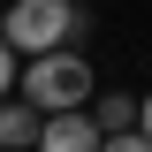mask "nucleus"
Here are the masks:
<instances>
[{
	"mask_svg": "<svg viewBox=\"0 0 152 152\" xmlns=\"http://www.w3.org/2000/svg\"><path fill=\"white\" fill-rule=\"evenodd\" d=\"M91 31V15L76 8V0H8L0 8V38H8V53L38 61V53H76Z\"/></svg>",
	"mask_w": 152,
	"mask_h": 152,
	"instance_id": "obj_1",
	"label": "nucleus"
},
{
	"mask_svg": "<svg viewBox=\"0 0 152 152\" xmlns=\"http://www.w3.org/2000/svg\"><path fill=\"white\" fill-rule=\"evenodd\" d=\"M91 91H99V76L84 53H38L15 76V99L31 114H76V107H91Z\"/></svg>",
	"mask_w": 152,
	"mask_h": 152,
	"instance_id": "obj_2",
	"label": "nucleus"
},
{
	"mask_svg": "<svg viewBox=\"0 0 152 152\" xmlns=\"http://www.w3.org/2000/svg\"><path fill=\"white\" fill-rule=\"evenodd\" d=\"M99 145H107L99 122L76 107V114H38V145L31 152H99Z\"/></svg>",
	"mask_w": 152,
	"mask_h": 152,
	"instance_id": "obj_3",
	"label": "nucleus"
},
{
	"mask_svg": "<svg viewBox=\"0 0 152 152\" xmlns=\"http://www.w3.org/2000/svg\"><path fill=\"white\" fill-rule=\"evenodd\" d=\"M99 122V137H122V129H137V99L129 91H91V107H84Z\"/></svg>",
	"mask_w": 152,
	"mask_h": 152,
	"instance_id": "obj_4",
	"label": "nucleus"
},
{
	"mask_svg": "<svg viewBox=\"0 0 152 152\" xmlns=\"http://www.w3.org/2000/svg\"><path fill=\"white\" fill-rule=\"evenodd\" d=\"M38 145V114L23 99H0V152H31Z\"/></svg>",
	"mask_w": 152,
	"mask_h": 152,
	"instance_id": "obj_5",
	"label": "nucleus"
},
{
	"mask_svg": "<svg viewBox=\"0 0 152 152\" xmlns=\"http://www.w3.org/2000/svg\"><path fill=\"white\" fill-rule=\"evenodd\" d=\"M0 99H15V53H8V38H0Z\"/></svg>",
	"mask_w": 152,
	"mask_h": 152,
	"instance_id": "obj_6",
	"label": "nucleus"
},
{
	"mask_svg": "<svg viewBox=\"0 0 152 152\" xmlns=\"http://www.w3.org/2000/svg\"><path fill=\"white\" fill-rule=\"evenodd\" d=\"M99 152H152V145H145V137H137V129H122V137H107V145H99Z\"/></svg>",
	"mask_w": 152,
	"mask_h": 152,
	"instance_id": "obj_7",
	"label": "nucleus"
},
{
	"mask_svg": "<svg viewBox=\"0 0 152 152\" xmlns=\"http://www.w3.org/2000/svg\"><path fill=\"white\" fill-rule=\"evenodd\" d=\"M137 137H145V145H152V91L137 99Z\"/></svg>",
	"mask_w": 152,
	"mask_h": 152,
	"instance_id": "obj_8",
	"label": "nucleus"
}]
</instances>
